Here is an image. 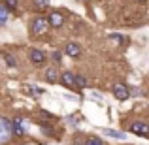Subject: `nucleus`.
<instances>
[{
  "mask_svg": "<svg viewBox=\"0 0 149 145\" xmlns=\"http://www.w3.org/2000/svg\"><path fill=\"white\" fill-rule=\"evenodd\" d=\"M49 28H51V26H49L47 17L38 15V17H34L32 21H30V34H32V36H44Z\"/></svg>",
  "mask_w": 149,
  "mask_h": 145,
  "instance_id": "f257e3e1",
  "label": "nucleus"
},
{
  "mask_svg": "<svg viewBox=\"0 0 149 145\" xmlns=\"http://www.w3.org/2000/svg\"><path fill=\"white\" fill-rule=\"evenodd\" d=\"M13 136V130H11V121L6 119V117H0V145H6Z\"/></svg>",
  "mask_w": 149,
  "mask_h": 145,
  "instance_id": "f03ea898",
  "label": "nucleus"
},
{
  "mask_svg": "<svg viewBox=\"0 0 149 145\" xmlns=\"http://www.w3.org/2000/svg\"><path fill=\"white\" fill-rule=\"evenodd\" d=\"M26 128H29V124H26V121L23 119V117H15V119L11 121V130H13V136H25L26 134Z\"/></svg>",
  "mask_w": 149,
  "mask_h": 145,
  "instance_id": "7ed1b4c3",
  "label": "nucleus"
},
{
  "mask_svg": "<svg viewBox=\"0 0 149 145\" xmlns=\"http://www.w3.org/2000/svg\"><path fill=\"white\" fill-rule=\"evenodd\" d=\"M113 96H115L119 102H125V100H128V96H130V91H128V87L125 83H115L113 85Z\"/></svg>",
  "mask_w": 149,
  "mask_h": 145,
  "instance_id": "20e7f679",
  "label": "nucleus"
},
{
  "mask_svg": "<svg viewBox=\"0 0 149 145\" xmlns=\"http://www.w3.org/2000/svg\"><path fill=\"white\" fill-rule=\"evenodd\" d=\"M47 21H49V26L51 28H61L64 25V15L61 11H49L47 13Z\"/></svg>",
  "mask_w": 149,
  "mask_h": 145,
  "instance_id": "39448f33",
  "label": "nucleus"
},
{
  "mask_svg": "<svg viewBox=\"0 0 149 145\" xmlns=\"http://www.w3.org/2000/svg\"><path fill=\"white\" fill-rule=\"evenodd\" d=\"M61 83L64 85L66 89H77V85H76V74H72V72H62L61 74Z\"/></svg>",
  "mask_w": 149,
  "mask_h": 145,
  "instance_id": "423d86ee",
  "label": "nucleus"
},
{
  "mask_svg": "<svg viewBox=\"0 0 149 145\" xmlns=\"http://www.w3.org/2000/svg\"><path fill=\"white\" fill-rule=\"evenodd\" d=\"M29 58H30V62H32V64H44L45 60H47V58H45V53L42 49H30L29 51Z\"/></svg>",
  "mask_w": 149,
  "mask_h": 145,
  "instance_id": "0eeeda50",
  "label": "nucleus"
},
{
  "mask_svg": "<svg viewBox=\"0 0 149 145\" xmlns=\"http://www.w3.org/2000/svg\"><path fill=\"white\" fill-rule=\"evenodd\" d=\"M130 132L132 134H138V136H149V126L142 121H134L130 124Z\"/></svg>",
  "mask_w": 149,
  "mask_h": 145,
  "instance_id": "6e6552de",
  "label": "nucleus"
},
{
  "mask_svg": "<svg viewBox=\"0 0 149 145\" xmlns=\"http://www.w3.org/2000/svg\"><path fill=\"white\" fill-rule=\"evenodd\" d=\"M64 53L68 55V57H79V53H81V49H79V45L77 44H74V42H70V44H66V47H64Z\"/></svg>",
  "mask_w": 149,
  "mask_h": 145,
  "instance_id": "1a4fd4ad",
  "label": "nucleus"
},
{
  "mask_svg": "<svg viewBox=\"0 0 149 145\" xmlns=\"http://www.w3.org/2000/svg\"><path fill=\"white\" fill-rule=\"evenodd\" d=\"M102 134L109 136V138H117V139H127V134L121 130H111V128H102Z\"/></svg>",
  "mask_w": 149,
  "mask_h": 145,
  "instance_id": "9d476101",
  "label": "nucleus"
},
{
  "mask_svg": "<svg viewBox=\"0 0 149 145\" xmlns=\"http://www.w3.org/2000/svg\"><path fill=\"white\" fill-rule=\"evenodd\" d=\"M45 81H47V83H57V81H58L57 68H47V70H45Z\"/></svg>",
  "mask_w": 149,
  "mask_h": 145,
  "instance_id": "9b49d317",
  "label": "nucleus"
},
{
  "mask_svg": "<svg viewBox=\"0 0 149 145\" xmlns=\"http://www.w3.org/2000/svg\"><path fill=\"white\" fill-rule=\"evenodd\" d=\"M10 13H11V11L8 10V8L4 6L2 2H0V26H4V25L8 23V19H10Z\"/></svg>",
  "mask_w": 149,
  "mask_h": 145,
  "instance_id": "f8f14e48",
  "label": "nucleus"
},
{
  "mask_svg": "<svg viewBox=\"0 0 149 145\" xmlns=\"http://www.w3.org/2000/svg\"><path fill=\"white\" fill-rule=\"evenodd\" d=\"M2 58H4V64H8L10 68H15V66H17V60H15V57L11 53H2Z\"/></svg>",
  "mask_w": 149,
  "mask_h": 145,
  "instance_id": "ddd939ff",
  "label": "nucleus"
},
{
  "mask_svg": "<svg viewBox=\"0 0 149 145\" xmlns=\"http://www.w3.org/2000/svg\"><path fill=\"white\" fill-rule=\"evenodd\" d=\"M2 4L8 8L10 11H15L19 8V0H2Z\"/></svg>",
  "mask_w": 149,
  "mask_h": 145,
  "instance_id": "4468645a",
  "label": "nucleus"
},
{
  "mask_svg": "<svg viewBox=\"0 0 149 145\" xmlns=\"http://www.w3.org/2000/svg\"><path fill=\"white\" fill-rule=\"evenodd\" d=\"M76 85L77 89H85L87 87V77H83L81 74H76Z\"/></svg>",
  "mask_w": 149,
  "mask_h": 145,
  "instance_id": "2eb2a0df",
  "label": "nucleus"
},
{
  "mask_svg": "<svg viewBox=\"0 0 149 145\" xmlns=\"http://www.w3.org/2000/svg\"><path fill=\"white\" fill-rule=\"evenodd\" d=\"M85 145H104V142H102L98 136H89V138L85 139Z\"/></svg>",
  "mask_w": 149,
  "mask_h": 145,
  "instance_id": "dca6fc26",
  "label": "nucleus"
},
{
  "mask_svg": "<svg viewBox=\"0 0 149 145\" xmlns=\"http://www.w3.org/2000/svg\"><path fill=\"white\" fill-rule=\"evenodd\" d=\"M32 2H34V6H36L38 10H44V8L49 6V0H32Z\"/></svg>",
  "mask_w": 149,
  "mask_h": 145,
  "instance_id": "f3484780",
  "label": "nucleus"
},
{
  "mask_svg": "<svg viewBox=\"0 0 149 145\" xmlns=\"http://www.w3.org/2000/svg\"><path fill=\"white\" fill-rule=\"evenodd\" d=\"M40 128H42V132H44L45 136H53V128H51L49 124H40Z\"/></svg>",
  "mask_w": 149,
  "mask_h": 145,
  "instance_id": "a211bd4d",
  "label": "nucleus"
},
{
  "mask_svg": "<svg viewBox=\"0 0 149 145\" xmlns=\"http://www.w3.org/2000/svg\"><path fill=\"white\" fill-rule=\"evenodd\" d=\"M51 58H53L55 62H61V51H53V53H51Z\"/></svg>",
  "mask_w": 149,
  "mask_h": 145,
  "instance_id": "6ab92c4d",
  "label": "nucleus"
},
{
  "mask_svg": "<svg viewBox=\"0 0 149 145\" xmlns=\"http://www.w3.org/2000/svg\"><path fill=\"white\" fill-rule=\"evenodd\" d=\"M109 38H111V40H115V42H125V38L121 36V34H111Z\"/></svg>",
  "mask_w": 149,
  "mask_h": 145,
  "instance_id": "aec40b11",
  "label": "nucleus"
},
{
  "mask_svg": "<svg viewBox=\"0 0 149 145\" xmlns=\"http://www.w3.org/2000/svg\"><path fill=\"white\" fill-rule=\"evenodd\" d=\"M68 123H70V124H77V115H74V117H68Z\"/></svg>",
  "mask_w": 149,
  "mask_h": 145,
  "instance_id": "412c9836",
  "label": "nucleus"
},
{
  "mask_svg": "<svg viewBox=\"0 0 149 145\" xmlns=\"http://www.w3.org/2000/svg\"><path fill=\"white\" fill-rule=\"evenodd\" d=\"M4 64V58H2V55H0V66H2Z\"/></svg>",
  "mask_w": 149,
  "mask_h": 145,
  "instance_id": "4be33fe9",
  "label": "nucleus"
}]
</instances>
